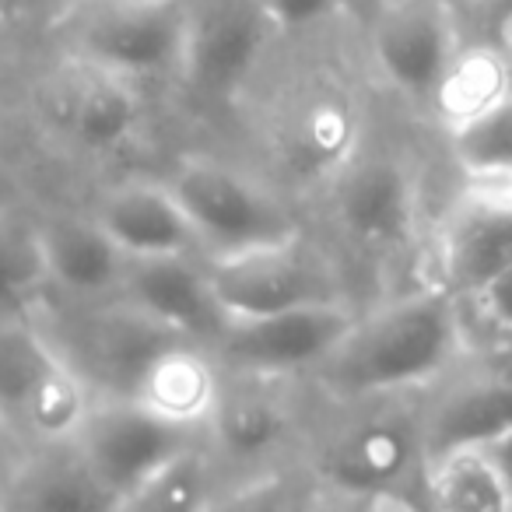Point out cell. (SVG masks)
Here are the masks:
<instances>
[{"label":"cell","mask_w":512,"mask_h":512,"mask_svg":"<svg viewBox=\"0 0 512 512\" xmlns=\"http://www.w3.org/2000/svg\"><path fill=\"white\" fill-rule=\"evenodd\" d=\"M460 351V295L446 285H428L355 316L313 376L337 400L372 404L439 379Z\"/></svg>","instance_id":"cell-1"},{"label":"cell","mask_w":512,"mask_h":512,"mask_svg":"<svg viewBox=\"0 0 512 512\" xmlns=\"http://www.w3.org/2000/svg\"><path fill=\"white\" fill-rule=\"evenodd\" d=\"M316 474L327 488L372 505H425L404 488H421L425 435L421 418L400 407H369L344 421L316 453Z\"/></svg>","instance_id":"cell-2"},{"label":"cell","mask_w":512,"mask_h":512,"mask_svg":"<svg viewBox=\"0 0 512 512\" xmlns=\"http://www.w3.org/2000/svg\"><path fill=\"white\" fill-rule=\"evenodd\" d=\"M165 183L183 204L204 260L299 232L295 214L278 193L218 158H183Z\"/></svg>","instance_id":"cell-3"},{"label":"cell","mask_w":512,"mask_h":512,"mask_svg":"<svg viewBox=\"0 0 512 512\" xmlns=\"http://www.w3.org/2000/svg\"><path fill=\"white\" fill-rule=\"evenodd\" d=\"M207 278L228 320L344 299L337 267L302 232L239 249V253L211 256Z\"/></svg>","instance_id":"cell-4"},{"label":"cell","mask_w":512,"mask_h":512,"mask_svg":"<svg viewBox=\"0 0 512 512\" xmlns=\"http://www.w3.org/2000/svg\"><path fill=\"white\" fill-rule=\"evenodd\" d=\"M348 299L309 302L267 316H235L207 348L232 376L285 379L295 372H316L355 323Z\"/></svg>","instance_id":"cell-5"},{"label":"cell","mask_w":512,"mask_h":512,"mask_svg":"<svg viewBox=\"0 0 512 512\" xmlns=\"http://www.w3.org/2000/svg\"><path fill=\"white\" fill-rule=\"evenodd\" d=\"M200 439H204V432L158 418L155 411L141 407L137 400L106 397L95 400L85 425L78 428L71 442L95 481L109 491L116 509H123L130 495L158 467H165L172 456Z\"/></svg>","instance_id":"cell-6"},{"label":"cell","mask_w":512,"mask_h":512,"mask_svg":"<svg viewBox=\"0 0 512 512\" xmlns=\"http://www.w3.org/2000/svg\"><path fill=\"white\" fill-rule=\"evenodd\" d=\"M186 46V0H99L74 29L88 67L123 78L179 74Z\"/></svg>","instance_id":"cell-7"},{"label":"cell","mask_w":512,"mask_h":512,"mask_svg":"<svg viewBox=\"0 0 512 512\" xmlns=\"http://www.w3.org/2000/svg\"><path fill=\"white\" fill-rule=\"evenodd\" d=\"M278 32L264 0H186L179 78L200 99H228L249 81Z\"/></svg>","instance_id":"cell-8"},{"label":"cell","mask_w":512,"mask_h":512,"mask_svg":"<svg viewBox=\"0 0 512 512\" xmlns=\"http://www.w3.org/2000/svg\"><path fill=\"white\" fill-rule=\"evenodd\" d=\"M369 50L383 78L404 95L425 99L453 57L456 15L446 0H376L365 15Z\"/></svg>","instance_id":"cell-9"},{"label":"cell","mask_w":512,"mask_h":512,"mask_svg":"<svg viewBox=\"0 0 512 512\" xmlns=\"http://www.w3.org/2000/svg\"><path fill=\"white\" fill-rule=\"evenodd\" d=\"M414 176L393 155L348 158L334 186V218L355 246L386 253L414 235Z\"/></svg>","instance_id":"cell-10"},{"label":"cell","mask_w":512,"mask_h":512,"mask_svg":"<svg viewBox=\"0 0 512 512\" xmlns=\"http://www.w3.org/2000/svg\"><path fill=\"white\" fill-rule=\"evenodd\" d=\"M116 299L200 344H211L228 323L207 278L204 256H134L127 260Z\"/></svg>","instance_id":"cell-11"},{"label":"cell","mask_w":512,"mask_h":512,"mask_svg":"<svg viewBox=\"0 0 512 512\" xmlns=\"http://www.w3.org/2000/svg\"><path fill=\"white\" fill-rule=\"evenodd\" d=\"M221 386H225V369L218 365L214 351L200 341L179 337L151 355L127 397L155 411L158 418L204 432L221 400Z\"/></svg>","instance_id":"cell-12"},{"label":"cell","mask_w":512,"mask_h":512,"mask_svg":"<svg viewBox=\"0 0 512 512\" xmlns=\"http://www.w3.org/2000/svg\"><path fill=\"white\" fill-rule=\"evenodd\" d=\"M278 379L235 376V383L221 386V400L204 428L207 446L218 460L228 463H264L288 442L295 428V414L288 400L274 390Z\"/></svg>","instance_id":"cell-13"},{"label":"cell","mask_w":512,"mask_h":512,"mask_svg":"<svg viewBox=\"0 0 512 512\" xmlns=\"http://www.w3.org/2000/svg\"><path fill=\"white\" fill-rule=\"evenodd\" d=\"M95 221L106 228V235L134 260V256H172V253H200V242L186 218L183 204L169 183L134 179L120 183L99 200Z\"/></svg>","instance_id":"cell-14"},{"label":"cell","mask_w":512,"mask_h":512,"mask_svg":"<svg viewBox=\"0 0 512 512\" xmlns=\"http://www.w3.org/2000/svg\"><path fill=\"white\" fill-rule=\"evenodd\" d=\"M46 281L71 299H116L130 256L106 235L95 218H53L36 228Z\"/></svg>","instance_id":"cell-15"},{"label":"cell","mask_w":512,"mask_h":512,"mask_svg":"<svg viewBox=\"0 0 512 512\" xmlns=\"http://www.w3.org/2000/svg\"><path fill=\"white\" fill-rule=\"evenodd\" d=\"M505 432H512V379L502 372L449 386L421 414L425 460L449 453V449L491 446Z\"/></svg>","instance_id":"cell-16"},{"label":"cell","mask_w":512,"mask_h":512,"mask_svg":"<svg viewBox=\"0 0 512 512\" xmlns=\"http://www.w3.org/2000/svg\"><path fill=\"white\" fill-rule=\"evenodd\" d=\"M512 267V204L498 200H474L456 211L442 235V274L446 288L460 299L481 292L488 281Z\"/></svg>","instance_id":"cell-17"},{"label":"cell","mask_w":512,"mask_h":512,"mask_svg":"<svg viewBox=\"0 0 512 512\" xmlns=\"http://www.w3.org/2000/svg\"><path fill=\"white\" fill-rule=\"evenodd\" d=\"M509 95H512L509 60L481 39V43L456 46L453 57L439 71V78L432 81L425 99L432 106L435 120L453 137L460 130L474 127L477 120H484Z\"/></svg>","instance_id":"cell-18"},{"label":"cell","mask_w":512,"mask_h":512,"mask_svg":"<svg viewBox=\"0 0 512 512\" xmlns=\"http://www.w3.org/2000/svg\"><path fill=\"white\" fill-rule=\"evenodd\" d=\"M179 337L183 334L151 320L148 313L134 309L130 302L116 299L113 306L95 316V323L85 334L88 362L95 369L88 372V383H92V376H99V383L109 390V397H127L134 379L151 362V355H158L165 344L179 341Z\"/></svg>","instance_id":"cell-19"},{"label":"cell","mask_w":512,"mask_h":512,"mask_svg":"<svg viewBox=\"0 0 512 512\" xmlns=\"http://www.w3.org/2000/svg\"><path fill=\"white\" fill-rule=\"evenodd\" d=\"M0 509L99 512L116 509V502L92 477L74 442H57V446H46L43 456L11 470Z\"/></svg>","instance_id":"cell-20"},{"label":"cell","mask_w":512,"mask_h":512,"mask_svg":"<svg viewBox=\"0 0 512 512\" xmlns=\"http://www.w3.org/2000/svg\"><path fill=\"white\" fill-rule=\"evenodd\" d=\"M421 491H425V505L446 512L512 509V491L488 446L449 449L425 460Z\"/></svg>","instance_id":"cell-21"},{"label":"cell","mask_w":512,"mask_h":512,"mask_svg":"<svg viewBox=\"0 0 512 512\" xmlns=\"http://www.w3.org/2000/svg\"><path fill=\"white\" fill-rule=\"evenodd\" d=\"M137 120H141V99L134 92V81L92 67L71 102V137L78 148L109 155L130 141Z\"/></svg>","instance_id":"cell-22"},{"label":"cell","mask_w":512,"mask_h":512,"mask_svg":"<svg viewBox=\"0 0 512 512\" xmlns=\"http://www.w3.org/2000/svg\"><path fill=\"white\" fill-rule=\"evenodd\" d=\"M218 456L207 446V439L186 446L172 456L165 467H158L141 488L130 495L123 509H162V512H186L204 509L214 502L218 491Z\"/></svg>","instance_id":"cell-23"},{"label":"cell","mask_w":512,"mask_h":512,"mask_svg":"<svg viewBox=\"0 0 512 512\" xmlns=\"http://www.w3.org/2000/svg\"><path fill=\"white\" fill-rule=\"evenodd\" d=\"M57 348L25 316H0V425L15 428L22 404Z\"/></svg>","instance_id":"cell-24"},{"label":"cell","mask_w":512,"mask_h":512,"mask_svg":"<svg viewBox=\"0 0 512 512\" xmlns=\"http://www.w3.org/2000/svg\"><path fill=\"white\" fill-rule=\"evenodd\" d=\"M43 285L50 281L36 228L0 225V316H25Z\"/></svg>","instance_id":"cell-25"},{"label":"cell","mask_w":512,"mask_h":512,"mask_svg":"<svg viewBox=\"0 0 512 512\" xmlns=\"http://www.w3.org/2000/svg\"><path fill=\"white\" fill-rule=\"evenodd\" d=\"M355 144V120L334 99H320L302 109L299 123L292 130L295 158L309 169H330L348 162V151Z\"/></svg>","instance_id":"cell-26"},{"label":"cell","mask_w":512,"mask_h":512,"mask_svg":"<svg viewBox=\"0 0 512 512\" xmlns=\"http://www.w3.org/2000/svg\"><path fill=\"white\" fill-rule=\"evenodd\" d=\"M453 155L474 176L512 179V95L474 127L453 134Z\"/></svg>","instance_id":"cell-27"},{"label":"cell","mask_w":512,"mask_h":512,"mask_svg":"<svg viewBox=\"0 0 512 512\" xmlns=\"http://www.w3.org/2000/svg\"><path fill=\"white\" fill-rule=\"evenodd\" d=\"M264 8L271 11L281 32H292L330 22L334 15L348 11V0H264Z\"/></svg>","instance_id":"cell-28"},{"label":"cell","mask_w":512,"mask_h":512,"mask_svg":"<svg viewBox=\"0 0 512 512\" xmlns=\"http://www.w3.org/2000/svg\"><path fill=\"white\" fill-rule=\"evenodd\" d=\"M470 299H474V306L481 309V316L491 327H498L502 334H512V267L498 274L495 281H488Z\"/></svg>","instance_id":"cell-29"},{"label":"cell","mask_w":512,"mask_h":512,"mask_svg":"<svg viewBox=\"0 0 512 512\" xmlns=\"http://www.w3.org/2000/svg\"><path fill=\"white\" fill-rule=\"evenodd\" d=\"M484 43L495 46L512 64V0H488V11H484Z\"/></svg>","instance_id":"cell-30"},{"label":"cell","mask_w":512,"mask_h":512,"mask_svg":"<svg viewBox=\"0 0 512 512\" xmlns=\"http://www.w3.org/2000/svg\"><path fill=\"white\" fill-rule=\"evenodd\" d=\"M71 8V0H15V15L29 18H53Z\"/></svg>","instance_id":"cell-31"},{"label":"cell","mask_w":512,"mask_h":512,"mask_svg":"<svg viewBox=\"0 0 512 512\" xmlns=\"http://www.w3.org/2000/svg\"><path fill=\"white\" fill-rule=\"evenodd\" d=\"M491 456H495V463H498V470H502V477H505V484H509V491H512V432H505V435H498L495 442H491Z\"/></svg>","instance_id":"cell-32"},{"label":"cell","mask_w":512,"mask_h":512,"mask_svg":"<svg viewBox=\"0 0 512 512\" xmlns=\"http://www.w3.org/2000/svg\"><path fill=\"white\" fill-rule=\"evenodd\" d=\"M372 4H376V0H348V11H351L355 18H362V22H365V15L372 11Z\"/></svg>","instance_id":"cell-33"},{"label":"cell","mask_w":512,"mask_h":512,"mask_svg":"<svg viewBox=\"0 0 512 512\" xmlns=\"http://www.w3.org/2000/svg\"><path fill=\"white\" fill-rule=\"evenodd\" d=\"M8 477H11V470L0 467V502H4V488H8Z\"/></svg>","instance_id":"cell-34"},{"label":"cell","mask_w":512,"mask_h":512,"mask_svg":"<svg viewBox=\"0 0 512 512\" xmlns=\"http://www.w3.org/2000/svg\"><path fill=\"white\" fill-rule=\"evenodd\" d=\"M0 11H4V15H15V0H0Z\"/></svg>","instance_id":"cell-35"},{"label":"cell","mask_w":512,"mask_h":512,"mask_svg":"<svg viewBox=\"0 0 512 512\" xmlns=\"http://www.w3.org/2000/svg\"><path fill=\"white\" fill-rule=\"evenodd\" d=\"M446 4H449V8H467V4H477V0H446Z\"/></svg>","instance_id":"cell-36"},{"label":"cell","mask_w":512,"mask_h":512,"mask_svg":"<svg viewBox=\"0 0 512 512\" xmlns=\"http://www.w3.org/2000/svg\"><path fill=\"white\" fill-rule=\"evenodd\" d=\"M4 25H8V15H4V11H0V39H4Z\"/></svg>","instance_id":"cell-37"},{"label":"cell","mask_w":512,"mask_h":512,"mask_svg":"<svg viewBox=\"0 0 512 512\" xmlns=\"http://www.w3.org/2000/svg\"><path fill=\"white\" fill-rule=\"evenodd\" d=\"M498 372H502V376H509V379H512V362L505 365V369H498Z\"/></svg>","instance_id":"cell-38"},{"label":"cell","mask_w":512,"mask_h":512,"mask_svg":"<svg viewBox=\"0 0 512 512\" xmlns=\"http://www.w3.org/2000/svg\"><path fill=\"white\" fill-rule=\"evenodd\" d=\"M505 200H509V204H512V190H509V193H505Z\"/></svg>","instance_id":"cell-39"},{"label":"cell","mask_w":512,"mask_h":512,"mask_svg":"<svg viewBox=\"0 0 512 512\" xmlns=\"http://www.w3.org/2000/svg\"><path fill=\"white\" fill-rule=\"evenodd\" d=\"M509 71H512V64H509Z\"/></svg>","instance_id":"cell-40"}]
</instances>
